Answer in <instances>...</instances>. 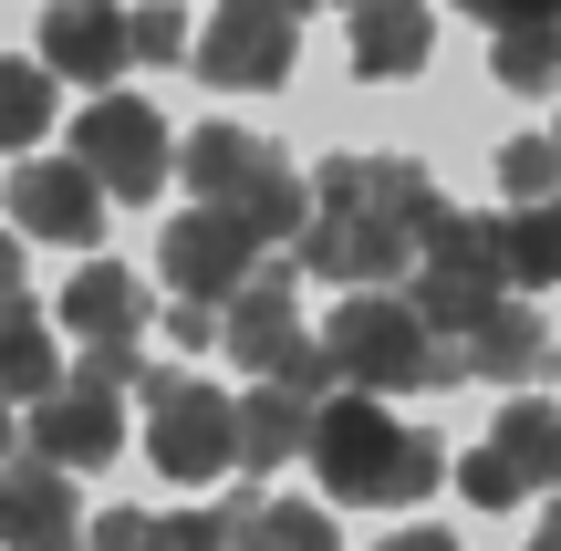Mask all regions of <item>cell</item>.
<instances>
[{
    "mask_svg": "<svg viewBox=\"0 0 561 551\" xmlns=\"http://www.w3.org/2000/svg\"><path fill=\"white\" fill-rule=\"evenodd\" d=\"M125 53H146V62H187V11L146 0V21H125Z\"/></svg>",
    "mask_w": 561,
    "mask_h": 551,
    "instance_id": "4316f807",
    "label": "cell"
},
{
    "mask_svg": "<svg viewBox=\"0 0 561 551\" xmlns=\"http://www.w3.org/2000/svg\"><path fill=\"white\" fill-rule=\"evenodd\" d=\"M551 177H561V146L551 136H520L500 157V187H510V198H551Z\"/></svg>",
    "mask_w": 561,
    "mask_h": 551,
    "instance_id": "cb8c5ba5",
    "label": "cell"
},
{
    "mask_svg": "<svg viewBox=\"0 0 561 551\" xmlns=\"http://www.w3.org/2000/svg\"><path fill=\"white\" fill-rule=\"evenodd\" d=\"M0 291H21V240H0Z\"/></svg>",
    "mask_w": 561,
    "mask_h": 551,
    "instance_id": "f546056e",
    "label": "cell"
},
{
    "mask_svg": "<svg viewBox=\"0 0 561 551\" xmlns=\"http://www.w3.org/2000/svg\"><path fill=\"white\" fill-rule=\"evenodd\" d=\"M489 240H500L510 291H541V282H561V219H551V198H520L510 219H489Z\"/></svg>",
    "mask_w": 561,
    "mask_h": 551,
    "instance_id": "d6986e66",
    "label": "cell"
},
{
    "mask_svg": "<svg viewBox=\"0 0 561 551\" xmlns=\"http://www.w3.org/2000/svg\"><path fill=\"white\" fill-rule=\"evenodd\" d=\"M136 323H146V282H136V271L94 261V271H73V282H62V333L104 344V333H136Z\"/></svg>",
    "mask_w": 561,
    "mask_h": 551,
    "instance_id": "2e32d148",
    "label": "cell"
},
{
    "mask_svg": "<svg viewBox=\"0 0 561 551\" xmlns=\"http://www.w3.org/2000/svg\"><path fill=\"white\" fill-rule=\"evenodd\" d=\"M115 448H125L115 386H94V375H53V386L32 395V458H53V469H104Z\"/></svg>",
    "mask_w": 561,
    "mask_h": 551,
    "instance_id": "9c48e42d",
    "label": "cell"
},
{
    "mask_svg": "<svg viewBox=\"0 0 561 551\" xmlns=\"http://www.w3.org/2000/svg\"><path fill=\"white\" fill-rule=\"evenodd\" d=\"M458 490H468V510H510V500H530V490H520V469H510L500 448H479V458H468V469H458Z\"/></svg>",
    "mask_w": 561,
    "mask_h": 551,
    "instance_id": "484cf974",
    "label": "cell"
},
{
    "mask_svg": "<svg viewBox=\"0 0 561 551\" xmlns=\"http://www.w3.org/2000/svg\"><path fill=\"white\" fill-rule=\"evenodd\" d=\"M53 375H62V354H53L42 302L32 291H0V395H42Z\"/></svg>",
    "mask_w": 561,
    "mask_h": 551,
    "instance_id": "ac0fdd59",
    "label": "cell"
},
{
    "mask_svg": "<svg viewBox=\"0 0 561 551\" xmlns=\"http://www.w3.org/2000/svg\"><path fill=\"white\" fill-rule=\"evenodd\" d=\"M73 469H53V458H0V541H21V551H42V541H62L73 531Z\"/></svg>",
    "mask_w": 561,
    "mask_h": 551,
    "instance_id": "4fadbf2b",
    "label": "cell"
},
{
    "mask_svg": "<svg viewBox=\"0 0 561 551\" xmlns=\"http://www.w3.org/2000/svg\"><path fill=\"white\" fill-rule=\"evenodd\" d=\"M167 157H178V146H167V115L136 104V94H115V83H104V104L73 115V167L104 187V198H136L146 208L167 187Z\"/></svg>",
    "mask_w": 561,
    "mask_h": 551,
    "instance_id": "5b68a950",
    "label": "cell"
},
{
    "mask_svg": "<svg viewBox=\"0 0 561 551\" xmlns=\"http://www.w3.org/2000/svg\"><path fill=\"white\" fill-rule=\"evenodd\" d=\"M125 62L136 53H125V11L115 0H62V11H42V73L53 83H94L104 94Z\"/></svg>",
    "mask_w": 561,
    "mask_h": 551,
    "instance_id": "8fae6325",
    "label": "cell"
},
{
    "mask_svg": "<svg viewBox=\"0 0 561 551\" xmlns=\"http://www.w3.org/2000/svg\"><path fill=\"white\" fill-rule=\"evenodd\" d=\"M489 448H500L510 469H520V490H551V479H561V406L520 395V406L500 416V437H489Z\"/></svg>",
    "mask_w": 561,
    "mask_h": 551,
    "instance_id": "ffe728a7",
    "label": "cell"
},
{
    "mask_svg": "<svg viewBox=\"0 0 561 551\" xmlns=\"http://www.w3.org/2000/svg\"><path fill=\"white\" fill-rule=\"evenodd\" d=\"M301 53V0H219L208 32H187V62H198L219 94H271Z\"/></svg>",
    "mask_w": 561,
    "mask_h": 551,
    "instance_id": "52a82bcc",
    "label": "cell"
},
{
    "mask_svg": "<svg viewBox=\"0 0 561 551\" xmlns=\"http://www.w3.org/2000/svg\"><path fill=\"white\" fill-rule=\"evenodd\" d=\"M301 427H312V395H291V386H250L240 395V427H229V458L240 469H280V458H301Z\"/></svg>",
    "mask_w": 561,
    "mask_h": 551,
    "instance_id": "9a60e30c",
    "label": "cell"
},
{
    "mask_svg": "<svg viewBox=\"0 0 561 551\" xmlns=\"http://www.w3.org/2000/svg\"><path fill=\"white\" fill-rule=\"evenodd\" d=\"M500 83H520V94H541V83L561 73V21L551 11H530V21H500Z\"/></svg>",
    "mask_w": 561,
    "mask_h": 551,
    "instance_id": "7402d4cb",
    "label": "cell"
},
{
    "mask_svg": "<svg viewBox=\"0 0 561 551\" xmlns=\"http://www.w3.org/2000/svg\"><path fill=\"white\" fill-rule=\"evenodd\" d=\"M301 11H312V0H301Z\"/></svg>",
    "mask_w": 561,
    "mask_h": 551,
    "instance_id": "1f68e13d",
    "label": "cell"
},
{
    "mask_svg": "<svg viewBox=\"0 0 561 551\" xmlns=\"http://www.w3.org/2000/svg\"><path fill=\"white\" fill-rule=\"evenodd\" d=\"M291 333H301V302H291V271H261V261H250L240 282L219 291V344H229V365H250V375H261L271 354L291 344Z\"/></svg>",
    "mask_w": 561,
    "mask_h": 551,
    "instance_id": "7c38bea8",
    "label": "cell"
},
{
    "mask_svg": "<svg viewBox=\"0 0 561 551\" xmlns=\"http://www.w3.org/2000/svg\"><path fill=\"white\" fill-rule=\"evenodd\" d=\"M458 354H468V375H530L551 354V333H541V312H530V302H510V291H500V302L458 333Z\"/></svg>",
    "mask_w": 561,
    "mask_h": 551,
    "instance_id": "e0dca14e",
    "label": "cell"
},
{
    "mask_svg": "<svg viewBox=\"0 0 561 551\" xmlns=\"http://www.w3.org/2000/svg\"><path fill=\"white\" fill-rule=\"evenodd\" d=\"M261 375H271V386H291V395H333V354H322L312 333H291V344H280Z\"/></svg>",
    "mask_w": 561,
    "mask_h": 551,
    "instance_id": "603a6c76",
    "label": "cell"
},
{
    "mask_svg": "<svg viewBox=\"0 0 561 551\" xmlns=\"http://www.w3.org/2000/svg\"><path fill=\"white\" fill-rule=\"evenodd\" d=\"M0 198H11V219L32 229V240H62V250H94V240H104V187L83 177L73 157H62V167L32 157L11 187H0Z\"/></svg>",
    "mask_w": 561,
    "mask_h": 551,
    "instance_id": "30bf717a",
    "label": "cell"
},
{
    "mask_svg": "<svg viewBox=\"0 0 561 551\" xmlns=\"http://www.w3.org/2000/svg\"><path fill=\"white\" fill-rule=\"evenodd\" d=\"M94 541L104 551H146V541H157V520H146V510H115V520H94Z\"/></svg>",
    "mask_w": 561,
    "mask_h": 551,
    "instance_id": "f1b7e54d",
    "label": "cell"
},
{
    "mask_svg": "<svg viewBox=\"0 0 561 551\" xmlns=\"http://www.w3.org/2000/svg\"><path fill=\"white\" fill-rule=\"evenodd\" d=\"M167 167H178L198 198L240 208V219L261 229V250H271V240H291V229H301V208H312V187L291 177V157H271V146L250 136V125H229V115H219V125H198V136H187Z\"/></svg>",
    "mask_w": 561,
    "mask_h": 551,
    "instance_id": "3957f363",
    "label": "cell"
},
{
    "mask_svg": "<svg viewBox=\"0 0 561 551\" xmlns=\"http://www.w3.org/2000/svg\"><path fill=\"white\" fill-rule=\"evenodd\" d=\"M405 271H416V282H405V302H416L426 333H468V323L510 291L489 219H468V208H447V198H437V219L416 229V261H405Z\"/></svg>",
    "mask_w": 561,
    "mask_h": 551,
    "instance_id": "277c9868",
    "label": "cell"
},
{
    "mask_svg": "<svg viewBox=\"0 0 561 551\" xmlns=\"http://www.w3.org/2000/svg\"><path fill=\"white\" fill-rule=\"evenodd\" d=\"M301 448H312V479L343 500V510H405V500H426L447 479V458L426 448L416 427H396V406L385 395H312V427H301Z\"/></svg>",
    "mask_w": 561,
    "mask_h": 551,
    "instance_id": "6da1fadb",
    "label": "cell"
},
{
    "mask_svg": "<svg viewBox=\"0 0 561 551\" xmlns=\"http://www.w3.org/2000/svg\"><path fill=\"white\" fill-rule=\"evenodd\" d=\"M167 333H178L187 354H208V344H219V312H208V302H187V291H178V312H167Z\"/></svg>",
    "mask_w": 561,
    "mask_h": 551,
    "instance_id": "83f0119b",
    "label": "cell"
},
{
    "mask_svg": "<svg viewBox=\"0 0 561 551\" xmlns=\"http://www.w3.org/2000/svg\"><path fill=\"white\" fill-rule=\"evenodd\" d=\"M250 261H261V229H250L240 208H219V198H198L187 219L157 229V271H167V291H187V302H208V312H219V291L240 282Z\"/></svg>",
    "mask_w": 561,
    "mask_h": 551,
    "instance_id": "ba28073f",
    "label": "cell"
},
{
    "mask_svg": "<svg viewBox=\"0 0 561 551\" xmlns=\"http://www.w3.org/2000/svg\"><path fill=\"white\" fill-rule=\"evenodd\" d=\"M250 541H280V551H322V541H333V520H312L301 500H271V510H250Z\"/></svg>",
    "mask_w": 561,
    "mask_h": 551,
    "instance_id": "d4e9b609",
    "label": "cell"
},
{
    "mask_svg": "<svg viewBox=\"0 0 561 551\" xmlns=\"http://www.w3.org/2000/svg\"><path fill=\"white\" fill-rule=\"evenodd\" d=\"M11 437H21V427H11V406H0V458H11Z\"/></svg>",
    "mask_w": 561,
    "mask_h": 551,
    "instance_id": "4dcf8cb0",
    "label": "cell"
},
{
    "mask_svg": "<svg viewBox=\"0 0 561 551\" xmlns=\"http://www.w3.org/2000/svg\"><path fill=\"white\" fill-rule=\"evenodd\" d=\"M53 104H62V83L42 73V62L0 53V146H42V136H53Z\"/></svg>",
    "mask_w": 561,
    "mask_h": 551,
    "instance_id": "44dd1931",
    "label": "cell"
},
{
    "mask_svg": "<svg viewBox=\"0 0 561 551\" xmlns=\"http://www.w3.org/2000/svg\"><path fill=\"white\" fill-rule=\"evenodd\" d=\"M136 386H146V458L167 479H219L229 469V427H240L229 386H198V375H167V365H146Z\"/></svg>",
    "mask_w": 561,
    "mask_h": 551,
    "instance_id": "8992f818",
    "label": "cell"
},
{
    "mask_svg": "<svg viewBox=\"0 0 561 551\" xmlns=\"http://www.w3.org/2000/svg\"><path fill=\"white\" fill-rule=\"evenodd\" d=\"M437 53V11L426 0H354V73L364 83H396Z\"/></svg>",
    "mask_w": 561,
    "mask_h": 551,
    "instance_id": "5bb4252c",
    "label": "cell"
},
{
    "mask_svg": "<svg viewBox=\"0 0 561 551\" xmlns=\"http://www.w3.org/2000/svg\"><path fill=\"white\" fill-rule=\"evenodd\" d=\"M322 354H333V386H364V395H416L468 375V354H447V333H426L416 302L385 282H354V302L322 323Z\"/></svg>",
    "mask_w": 561,
    "mask_h": 551,
    "instance_id": "7a4b0ae2",
    "label": "cell"
}]
</instances>
